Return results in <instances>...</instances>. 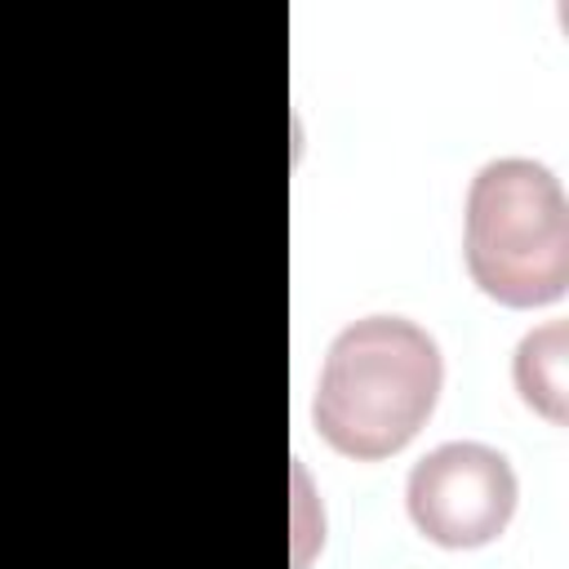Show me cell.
Returning a JSON list of instances; mask_svg holds the SVG:
<instances>
[{
    "instance_id": "obj_3",
    "label": "cell",
    "mask_w": 569,
    "mask_h": 569,
    "mask_svg": "<svg viewBox=\"0 0 569 569\" xmlns=\"http://www.w3.org/2000/svg\"><path fill=\"white\" fill-rule=\"evenodd\" d=\"M516 471L480 440H445L422 453L405 480L413 529L445 551H476L507 533L516 516Z\"/></svg>"
},
{
    "instance_id": "obj_4",
    "label": "cell",
    "mask_w": 569,
    "mask_h": 569,
    "mask_svg": "<svg viewBox=\"0 0 569 569\" xmlns=\"http://www.w3.org/2000/svg\"><path fill=\"white\" fill-rule=\"evenodd\" d=\"M565 369H569V325L565 320H547L516 342V356H511L516 396L551 427H565V418H569Z\"/></svg>"
},
{
    "instance_id": "obj_1",
    "label": "cell",
    "mask_w": 569,
    "mask_h": 569,
    "mask_svg": "<svg viewBox=\"0 0 569 569\" xmlns=\"http://www.w3.org/2000/svg\"><path fill=\"white\" fill-rule=\"evenodd\" d=\"M440 387L445 356L422 325L405 316H365L329 342L311 422L333 453L382 462L427 427Z\"/></svg>"
},
{
    "instance_id": "obj_2",
    "label": "cell",
    "mask_w": 569,
    "mask_h": 569,
    "mask_svg": "<svg viewBox=\"0 0 569 569\" xmlns=\"http://www.w3.org/2000/svg\"><path fill=\"white\" fill-rule=\"evenodd\" d=\"M462 262L471 284L511 311L551 307L569 293V204L542 160L498 156L476 169Z\"/></svg>"
}]
</instances>
